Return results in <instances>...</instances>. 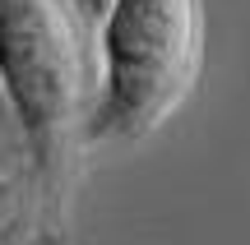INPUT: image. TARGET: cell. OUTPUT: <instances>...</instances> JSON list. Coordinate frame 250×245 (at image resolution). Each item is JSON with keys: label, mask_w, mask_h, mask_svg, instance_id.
I'll return each mask as SVG.
<instances>
[{"label": "cell", "mask_w": 250, "mask_h": 245, "mask_svg": "<svg viewBox=\"0 0 250 245\" xmlns=\"http://www.w3.org/2000/svg\"><path fill=\"white\" fill-rule=\"evenodd\" d=\"M204 51L199 0H111L98 19V88L88 144L144 139L190 97Z\"/></svg>", "instance_id": "1"}, {"label": "cell", "mask_w": 250, "mask_h": 245, "mask_svg": "<svg viewBox=\"0 0 250 245\" xmlns=\"http://www.w3.org/2000/svg\"><path fill=\"white\" fill-rule=\"evenodd\" d=\"M0 88L19 111L56 199L65 204L74 139L88 125V60L65 0H0Z\"/></svg>", "instance_id": "2"}, {"label": "cell", "mask_w": 250, "mask_h": 245, "mask_svg": "<svg viewBox=\"0 0 250 245\" xmlns=\"http://www.w3.org/2000/svg\"><path fill=\"white\" fill-rule=\"evenodd\" d=\"M61 208L37 144L0 88V245H42L46 222H61Z\"/></svg>", "instance_id": "3"}, {"label": "cell", "mask_w": 250, "mask_h": 245, "mask_svg": "<svg viewBox=\"0 0 250 245\" xmlns=\"http://www.w3.org/2000/svg\"><path fill=\"white\" fill-rule=\"evenodd\" d=\"M74 5H79V14L88 19V23H98V19L111 9V0H74Z\"/></svg>", "instance_id": "4"}]
</instances>
